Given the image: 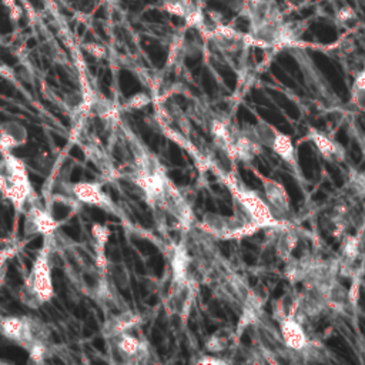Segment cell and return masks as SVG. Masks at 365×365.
<instances>
[{
    "label": "cell",
    "mask_w": 365,
    "mask_h": 365,
    "mask_svg": "<svg viewBox=\"0 0 365 365\" xmlns=\"http://www.w3.org/2000/svg\"><path fill=\"white\" fill-rule=\"evenodd\" d=\"M198 362H206V364H224L226 361L224 360H220V358H200Z\"/></svg>",
    "instance_id": "obj_31"
},
{
    "label": "cell",
    "mask_w": 365,
    "mask_h": 365,
    "mask_svg": "<svg viewBox=\"0 0 365 365\" xmlns=\"http://www.w3.org/2000/svg\"><path fill=\"white\" fill-rule=\"evenodd\" d=\"M230 148L235 160L251 163L261 153L263 145L260 144L257 137H255L252 127H250L247 130H230Z\"/></svg>",
    "instance_id": "obj_11"
},
{
    "label": "cell",
    "mask_w": 365,
    "mask_h": 365,
    "mask_svg": "<svg viewBox=\"0 0 365 365\" xmlns=\"http://www.w3.org/2000/svg\"><path fill=\"white\" fill-rule=\"evenodd\" d=\"M141 317L133 311H123L112 318H108L103 325V335L106 338L113 340L115 337L133 331L141 324Z\"/></svg>",
    "instance_id": "obj_17"
},
{
    "label": "cell",
    "mask_w": 365,
    "mask_h": 365,
    "mask_svg": "<svg viewBox=\"0 0 365 365\" xmlns=\"http://www.w3.org/2000/svg\"><path fill=\"white\" fill-rule=\"evenodd\" d=\"M263 181V191H264V198L271 209L272 214L276 215L279 220L284 222L285 218H288L291 213V204H290V197L287 190L281 182L271 180L267 177H261Z\"/></svg>",
    "instance_id": "obj_13"
},
{
    "label": "cell",
    "mask_w": 365,
    "mask_h": 365,
    "mask_svg": "<svg viewBox=\"0 0 365 365\" xmlns=\"http://www.w3.org/2000/svg\"><path fill=\"white\" fill-rule=\"evenodd\" d=\"M194 296H196V284L191 279L187 281L173 284L170 296V305L173 308V313L180 316L181 318H186L190 314V308L193 305Z\"/></svg>",
    "instance_id": "obj_14"
},
{
    "label": "cell",
    "mask_w": 365,
    "mask_h": 365,
    "mask_svg": "<svg viewBox=\"0 0 365 365\" xmlns=\"http://www.w3.org/2000/svg\"><path fill=\"white\" fill-rule=\"evenodd\" d=\"M70 191L78 202L87 204V206H95L99 209H103L106 211L115 213V204L112 202V198L108 197L103 191L102 182L96 181H82V182H75L71 185Z\"/></svg>",
    "instance_id": "obj_9"
},
{
    "label": "cell",
    "mask_w": 365,
    "mask_h": 365,
    "mask_svg": "<svg viewBox=\"0 0 365 365\" xmlns=\"http://www.w3.org/2000/svg\"><path fill=\"white\" fill-rule=\"evenodd\" d=\"M27 353H29L30 362H33V364H45L46 353H47V344H46V341L36 342Z\"/></svg>",
    "instance_id": "obj_24"
},
{
    "label": "cell",
    "mask_w": 365,
    "mask_h": 365,
    "mask_svg": "<svg viewBox=\"0 0 365 365\" xmlns=\"http://www.w3.org/2000/svg\"><path fill=\"white\" fill-rule=\"evenodd\" d=\"M59 222L53 217L50 210L40 204L38 198H33L27 204L25 218V233L27 235H49L59 228Z\"/></svg>",
    "instance_id": "obj_8"
},
{
    "label": "cell",
    "mask_w": 365,
    "mask_h": 365,
    "mask_svg": "<svg viewBox=\"0 0 365 365\" xmlns=\"http://www.w3.org/2000/svg\"><path fill=\"white\" fill-rule=\"evenodd\" d=\"M27 130L19 121H6L0 126V154L13 152L27 143Z\"/></svg>",
    "instance_id": "obj_15"
},
{
    "label": "cell",
    "mask_w": 365,
    "mask_h": 365,
    "mask_svg": "<svg viewBox=\"0 0 365 365\" xmlns=\"http://www.w3.org/2000/svg\"><path fill=\"white\" fill-rule=\"evenodd\" d=\"M54 234V233H53ZM45 235V244L38 252L29 277L22 287L19 297L23 305L38 309L43 304L49 303L54 296L53 277H51V237Z\"/></svg>",
    "instance_id": "obj_1"
},
{
    "label": "cell",
    "mask_w": 365,
    "mask_h": 365,
    "mask_svg": "<svg viewBox=\"0 0 365 365\" xmlns=\"http://www.w3.org/2000/svg\"><path fill=\"white\" fill-rule=\"evenodd\" d=\"M117 354L126 362H145L150 355V346L145 340L129 333H123L113 338Z\"/></svg>",
    "instance_id": "obj_12"
},
{
    "label": "cell",
    "mask_w": 365,
    "mask_h": 365,
    "mask_svg": "<svg viewBox=\"0 0 365 365\" xmlns=\"http://www.w3.org/2000/svg\"><path fill=\"white\" fill-rule=\"evenodd\" d=\"M230 345V337L223 334V333H217V334H213L207 342H206V350L209 353H213V354H218V353H223L228 349Z\"/></svg>",
    "instance_id": "obj_22"
},
{
    "label": "cell",
    "mask_w": 365,
    "mask_h": 365,
    "mask_svg": "<svg viewBox=\"0 0 365 365\" xmlns=\"http://www.w3.org/2000/svg\"><path fill=\"white\" fill-rule=\"evenodd\" d=\"M277 321L280 324V335L285 349L291 355L301 357V360L304 361L307 351L314 344V341L305 333L304 324L300 322L294 316L283 317Z\"/></svg>",
    "instance_id": "obj_7"
},
{
    "label": "cell",
    "mask_w": 365,
    "mask_h": 365,
    "mask_svg": "<svg viewBox=\"0 0 365 365\" xmlns=\"http://www.w3.org/2000/svg\"><path fill=\"white\" fill-rule=\"evenodd\" d=\"M0 156H2V154H0ZM0 167H2V160H0Z\"/></svg>",
    "instance_id": "obj_33"
},
{
    "label": "cell",
    "mask_w": 365,
    "mask_h": 365,
    "mask_svg": "<svg viewBox=\"0 0 365 365\" xmlns=\"http://www.w3.org/2000/svg\"><path fill=\"white\" fill-rule=\"evenodd\" d=\"M351 100L357 108L365 113V69H362L354 80Z\"/></svg>",
    "instance_id": "obj_21"
},
{
    "label": "cell",
    "mask_w": 365,
    "mask_h": 365,
    "mask_svg": "<svg viewBox=\"0 0 365 365\" xmlns=\"http://www.w3.org/2000/svg\"><path fill=\"white\" fill-rule=\"evenodd\" d=\"M2 167L8 181V200L16 211H25L26 206L36 197L23 160L12 152L2 153Z\"/></svg>",
    "instance_id": "obj_3"
},
{
    "label": "cell",
    "mask_w": 365,
    "mask_h": 365,
    "mask_svg": "<svg viewBox=\"0 0 365 365\" xmlns=\"http://www.w3.org/2000/svg\"><path fill=\"white\" fill-rule=\"evenodd\" d=\"M362 224L365 226V203H364V223Z\"/></svg>",
    "instance_id": "obj_32"
},
{
    "label": "cell",
    "mask_w": 365,
    "mask_h": 365,
    "mask_svg": "<svg viewBox=\"0 0 365 365\" xmlns=\"http://www.w3.org/2000/svg\"><path fill=\"white\" fill-rule=\"evenodd\" d=\"M86 49L89 50L90 54H93L95 58L97 59H102L104 56V47L100 46V45H96V43H91V45H86Z\"/></svg>",
    "instance_id": "obj_30"
},
{
    "label": "cell",
    "mask_w": 365,
    "mask_h": 365,
    "mask_svg": "<svg viewBox=\"0 0 365 365\" xmlns=\"http://www.w3.org/2000/svg\"><path fill=\"white\" fill-rule=\"evenodd\" d=\"M297 243L298 235L288 224L279 228V235L276 239V251L281 260L287 261L288 259H291L293 251L297 247Z\"/></svg>",
    "instance_id": "obj_20"
},
{
    "label": "cell",
    "mask_w": 365,
    "mask_h": 365,
    "mask_svg": "<svg viewBox=\"0 0 365 365\" xmlns=\"http://www.w3.org/2000/svg\"><path fill=\"white\" fill-rule=\"evenodd\" d=\"M8 200V181L5 173H0V203Z\"/></svg>",
    "instance_id": "obj_29"
},
{
    "label": "cell",
    "mask_w": 365,
    "mask_h": 365,
    "mask_svg": "<svg viewBox=\"0 0 365 365\" xmlns=\"http://www.w3.org/2000/svg\"><path fill=\"white\" fill-rule=\"evenodd\" d=\"M337 19L338 22L341 23H346V22H350L353 19H355V13L351 8H342L340 12H338V16H337Z\"/></svg>",
    "instance_id": "obj_28"
},
{
    "label": "cell",
    "mask_w": 365,
    "mask_h": 365,
    "mask_svg": "<svg viewBox=\"0 0 365 365\" xmlns=\"http://www.w3.org/2000/svg\"><path fill=\"white\" fill-rule=\"evenodd\" d=\"M16 252V247H8L0 251V287H2L6 272H8V261L13 257Z\"/></svg>",
    "instance_id": "obj_26"
},
{
    "label": "cell",
    "mask_w": 365,
    "mask_h": 365,
    "mask_svg": "<svg viewBox=\"0 0 365 365\" xmlns=\"http://www.w3.org/2000/svg\"><path fill=\"white\" fill-rule=\"evenodd\" d=\"M308 140L316 145L318 153L328 163H342L345 160V150L342 149V145L330 136L318 130H309Z\"/></svg>",
    "instance_id": "obj_16"
},
{
    "label": "cell",
    "mask_w": 365,
    "mask_h": 365,
    "mask_svg": "<svg viewBox=\"0 0 365 365\" xmlns=\"http://www.w3.org/2000/svg\"><path fill=\"white\" fill-rule=\"evenodd\" d=\"M170 266L173 274V284L190 280V259L185 246H173L170 254Z\"/></svg>",
    "instance_id": "obj_19"
},
{
    "label": "cell",
    "mask_w": 365,
    "mask_h": 365,
    "mask_svg": "<svg viewBox=\"0 0 365 365\" xmlns=\"http://www.w3.org/2000/svg\"><path fill=\"white\" fill-rule=\"evenodd\" d=\"M227 186L233 194V200L235 204V213L247 218L250 223L255 227L261 228H276L285 226V222L279 220V218L272 214L271 209L268 207L266 198L260 196L255 190L244 187L242 182H237L233 176L226 177Z\"/></svg>",
    "instance_id": "obj_2"
},
{
    "label": "cell",
    "mask_w": 365,
    "mask_h": 365,
    "mask_svg": "<svg viewBox=\"0 0 365 365\" xmlns=\"http://www.w3.org/2000/svg\"><path fill=\"white\" fill-rule=\"evenodd\" d=\"M0 334L29 351L36 342L46 341V327L39 318L8 316L0 317Z\"/></svg>",
    "instance_id": "obj_4"
},
{
    "label": "cell",
    "mask_w": 365,
    "mask_h": 365,
    "mask_svg": "<svg viewBox=\"0 0 365 365\" xmlns=\"http://www.w3.org/2000/svg\"><path fill=\"white\" fill-rule=\"evenodd\" d=\"M161 210L172 214L178 222V224L186 230H189L194 223V214L190 203L187 202V198L173 186L172 181H169L167 185Z\"/></svg>",
    "instance_id": "obj_10"
},
{
    "label": "cell",
    "mask_w": 365,
    "mask_h": 365,
    "mask_svg": "<svg viewBox=\"0 0 365 365\" xmlns=\"http://www.w3.org/2000/svg\"><path fill=\"white\" fill-rule=\"evenodd\" d=\"M325 301L327 308L333 309L338 314H350L351 309H355V307L351 304L349 290L337 283V280L327 287Z\"/></svg>",
    "instance_id": "obj_18"
},
{
    "label": "cell",
    "mask_w": 365,
    "mask_h": 365,
    "mask_svg": "<svg viewBox=\"0 0 365 365\" xmlns=\"http://www.w3.org/2000/svg\"><path fill=\"white\" fill-rule=\"evenodd\" d=\"M163 8L172 14H177L181 17H189L190 2L189 0H161Z\"/></svg>",
    "instance_id": "obj_23"
},
{
    "label": "cell",
    "mask_w": 365,
    "mask_h": 365,
    "mask_svg": "<svg viewBox=\"0 0 365 365\" xmlns=\"http://www.w3.org/2000/svg\"><path fill=\"white\" fill-rule=\"evenodd\" d=\"M200 226L210 235L222 240L243 239V237L252 235L254 233L259 231V227H255L247 218L239 215L237 213H234V215L207 213L204 214Z\"/></svg>",
    "instance_id": "obj_6"
},
{
    "label": "cell",
    "mask_w": 365,
    "mask_h": 365,
    "mask_svg": "<svg viewBox=\"0 0 365 365\" xmlns=\"http://www.w3.org/2000/svg\"><path fill=\"white\" fill-rule=\"evenodd\" d=\"M252 130L263 148L270 149L272 153H276L287 166L294 172L297 177H301L297 150L290 136L280 132L272 124L264 120H259V123L252 127Z\"/></svg>",
    "instance_id": "obj_5"
},
{
    "label": "cell",
    "mask_w": 365,
    "mask_h": 365,
    "mask_svg": "<svg viewBox=\"0 0 365 365\" xmlns=\"http://www.w3.org/2000/svg\"><path fill=\"white\" fill-rule=\"evenodd\" d=\"M148 104H150V97L145 93H137L132 96L129 100L126 102L124 108H132V110H139V108H143Z\"/></svg>",
    "instance_id": "obj_27"
},
{
    "label": "cell",
    "mask_w": 365,
    "mask_h": 365,
    "mask_svg": "<svg viewBox=\"0 0 365 365\" xmlns=\"http://www.w3.org/2000/svg\"><path fill=\"white\" fill-rule=\"evenodd\" d=\"M91 237H93L95 244L106 247V244L108 243V237H110V230L103 224H95L91 227Z\"/></svg>",
    "instance_id": "obj_25"
}]
</instances>
